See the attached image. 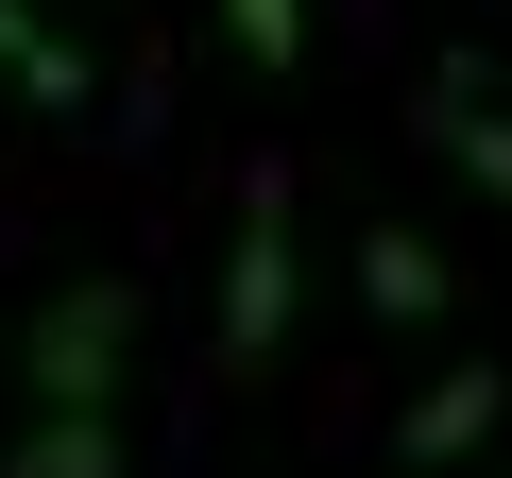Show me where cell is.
Returning a JSON list of instances; mask_svg holds the SVG:
<instances>
[{
    "label": "cell",
    "mask_w": 512,
    "mask_h": 478,
    "mask_svg": "<svg viewBox=\"0 0 512 478\" xmlns=\"http://www.w3.org/2000/svg\"><path fill=\"white\" fill-rule=\"evenodd\" d=\"M120 376H137V291L120 274H69L35 308V342H18V393L35 410H120Z\"/></svg>",
    "instance_id": "6da1fadb"
},
{
    "label": "cell",
    "mask_w": 512,
    "mask_h": 478,
    "mask_svg": "<svg viewBox=\"0 0 512 478\" xmlns=\"http://www.w3.org/2000/svg\"><path fill=\"white\" fill-rule=\"evenodd\" d=\"M274 359H291V188L256 171L239 188V257H222V376L256 393Z\"/></svg>",
    "instance_id": "7a4b0ae2"
},
{
    "label": "cell",
    "mask_w": 512,
    "mask_h": 478,
    "mask_svg": "<svg viewBox=\"0 0 512 478\" xmlns=\"http://www.w3.org/2000/svg\"><path fill=\"white\" fill-rule=\"evenodd\" d=\"M410 120H427V154H444V171H461V188L512 222V69H495V52H444Z\"/></svg>",
    "instance_id": "3957f363"
},
{
    "label": "cell",
    "mask_w": 512,
    "mask_h": 478,
    "mask_svg": "<svg viewBox=\"0 0 512 478\" xmlns=\"http://www.w3.org/2000/svg\"><path fill=\"white\" fill-rule=\"evenodd\" d=\"M495 410H512V376H495V359H461V376H427V393L393 410V461H410V478H444V461H478V427H495Z\"/></svg>",
    "instance_id": "277c9868"
},
{
    "label": "cell",
    "mask_w": 512,
    "mask_h": 478,
    "mask_svg": "<svg viewBox=\"0 0 512 478\" xmlns=\"http://www.w3.org/2000/svg\"><path fill=\"white\" fill-rule=\"evenodd\" d=\"M359 308H376V325H444V308H461L444 239H410V222H359Z\"/></svg>",
    "instance_id": "5b68a950"
},
{
    "label": "cell",
    "mask_w": 512,
    "mask_h": 478,
    "mask_svg": "<svg viewBox=\"0 0 512 478\" xmlns=\"http://www.w3.org/2000/svg\"><path fill=\"white\" fill-rule=\"evenodd\" d=\"M0 478H137V427H120V410H18Z\"/></svg>",
    "instance_id": "8992f818"
},
{
    "label": "cell",
    "mask_w": 512,
    "mask_h": 478,
    "mask_svg": "<svg viewBox=\"0 0 512 478\" xmlns=\"http://www.w3.org/2000/svg\"><path fill=\"white\" fill-rule=\"evenodd\" d=\"M0 86H18L35 120H86V52L35 18V0H0Z\"/></svg>",
    "instance_id": "52a82bcc"
},
{
    "label": "cell",
    "mask_w": 512,
    "mask_h": 478,
    "mask_svg": "<svg viewBox=\"0 0 512 478\" xmlns=\"http://www.w3.org/2000/svg\"><path fill=\"white\" fill-rule=\"evenodd\" d=\"M222 35H239L256 86H291V69H308V0H222Z\"/></svg>",
    "instance_id": "ba28073f"
}]
</instances>
